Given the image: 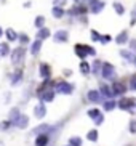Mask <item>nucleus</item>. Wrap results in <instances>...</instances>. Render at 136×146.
I'll use <instances>...</instances> for the list:
<instances>
[{
    "instance_id": "4c0bfd02",
    "label": "nucleus",
    "mask_w": 136,
    "mask_h": 146,
    "mask_svg": "<svg viewBox=\"0 0 136 146\" xmlns=\"http://www.w3.org/2000/svg\"><path fill=\"white\" fill-rule=\"evenodd\" d=\"M91 39H93V40H99V35H98L96 31H91Z\"/></svg>"
},
{
    "instance_id": "c03bdc74",
    "label": "nucleus",
    "mask_w": 136,
    "mask_h": 146,
    "mask_svg": "<svg viewBox=\"0 0 136 146\" xmlns=\"http://www.w3.org/2000/svg\"><path fill=\"white\" fill-rule=\"evenodd\" d=\"M2 34H3V31H2V27H0V37H2Z\"/></svg>"
},
{
    "instance_id": "ea45409f",
    "label": "nucleus",
    "mask_w": 136,
    "mask_h": 146,
    "mask_svg": "<svg viewBox=\"0 0 136 146\" xmlns=\"http://www.w3.org/2000/svg\"><path fill=\"white\" fill-rule=\"evenodd\" d=\"M99 40H101V42H109L111 37H109V35H106V37H99Z\"/></svg>"
},
{
    "instance_id": "6ab92c4d",
    "label": "nucleus",
    "mask_w": 136,
    "mask_h": 146,
    "mask_svg": "<svg viewBox=\"0 0 136 146\" xmlns=\"http://www.w3.org/2000/svg\"><path fill=\"white\" fill-rule=\"evenodd\" d=\"M38 72H40V76H42L43 79H48V77H50V68H48L47 64H42V66H40V71H38Z\"/></svg>"
},
{
    "instance_id": "aec40b11",
    "label": "nucleus",
    "mask_w": 136,
    "mask_h": 146,
    "mask_svg": "<svg viewBox=\"0 0 136 146\" xmlns=\"http://www.w3.org/2000/svg\"><path fill=\"white\" fill-rule=\"evenodd\" d=\"M42 100H43V101H53V100H55V92H51V90L43 92V93H42Z\"/></svg>"
},
{
    "instance_id": "58836bf2",
    "label": "nucleus",
    "mask_w": 136,
    "mask_h": 146,
    "mask_svg": "<svg viewBox=\"0 0 136 146\" xmlns=\"http://www.w3.org/2000/svg\"><path fill=\"white\" fill-rule=\"evenodd\" d=\"M8 127H10V122H5V124H0V129H2V130L8 129Z\"/></svg>"
},
{
    "instance_id": "7c9ffc66",
    "label": "nucleus",
    "mask_w": 136,
    "mask_h": 146,
    "mask_svg": "<svg viewBox=\"0 0 136 146\" xmlns=\"http://www.w3.org/2000/svg\"><path fill=\"white\" fill-rule=\"evenodd\" d=\"M114 10H115L119 15H123V13H125V10H123V7H122V3H117V2L114 3Z\"/></svg>"
},
{
    "instance_id": "f8f14e48",
    "label": "nucleus",
    "mask_w": 136,
    "mask_h": 146,
    "mask_svg": "<svg viewBox=\"0 0 136 146\" xmlns=\"http://www.w3.org/2000/svg\"><path fill=\"white\" fill-rule=\"evenodd\" d=\"M40 48H42V40H35L34 43H32V48H30V53H32V56H37L38 52H40Z\"/></svg>"
},
{
    "instance_id": "4468645a",
    "label": "nucleus",
    "mask_w": 136,
    "mask_h": 146,
    "mask_svg": "<svg viewBox=\"0 0 136 146\" xmlns=\"http://www.w3.org/2000/svg\"><path fill=\"white\" fill-rule=\"evenodd\" d=\"M120 55L123 56V60L130 61V63H133V61H135V58H136V56L133 55V52H130V50H122V52H120Z\"/></svg>"
},
{
    "instance_id": "4be33fe9",
    "label": "nucleus",
    "mask_w": 136,
    "mask_h": 146,
    "mask_svg": "<svg viewBox=\"0 0 136 146\" xmlns=\"http://www.w3.org/2000/svg\"><path fill=\"white\" fill-rule=\"evenodd\" d=\"M19 114H21V112H19V109H18V108L11 109V111H10V124H13V122L19 117Z\"/></svg>"
},
{
    "instance_id": "412c9836",
    "label": "nucleus",
    "mask_w": 136,
    "mask_h": 146,
    "mask_svg": "<svg viewBox=\"0 0 136 146\" xmlns=\"http://www.w3.org/2000/svg\"><path fill=\"white\" fill-rule=\"evenodd\" d=\"M48 143V137L43 133V135H40V137L37 138V141H35V146H47Z\"/></svg>"
},
{
    "instance_id": "09e8293b",
    "label": "nucleus",
    "mask_w": 136,
    "mask_h": 146,
    "mask_svg": "<svg viewBox=\"0 0 136 146\" xmlns=\"http://www.w3.org/2000/svg\"><path fill=\"white\" fill-rule=\"evenodd\" d=\"M69 146H71V145H69Z\"/></svg>"
},
{
    "instance_id": "b1692460",
    "label": "nucleus",
    "mask_w": 136,
    "mask_h": 146,
    "mask_svg": "<svg viewBox=\"0 0 136 146\" xmlns=\"http://www.w3.org/2000/svg\"><path fill=\"white\" fill-rule=\"evenodd\" d=\"M101 66H102V63H99V61H94L93 64L90 66V69H91V72H93V74H98L99 71H101V69H99Z\"/></svg>"
},
{
    "instance_id": "cd10ccee",
    "label": "nucleus",
    "mask_w": 136,
    "mask_h": 146,
    "mask_svg": "<svg viewBox=\"0 0 136 146\" xmlns=\"http://www.w3.org/2000/svg\"><path fill=\"white\" fill-rule=\"evenodd\" d=\"M86 138H88L90 141H96V140H98V132H96V130H91V132H88Z\"/></svg>"
},
{
    "instance_id": "5701e85b",
    "label": "nucleus",
    "mask_w": 136,
    "mask_h": 146,
    "mask_svg": "<svg viewBox=\"0 0 136 146\" xmlns=\"http://www.w3.org/2000/svg\"><path fill=\"white\" fill-rule=\"evenodd\" d=\"M21 77H22V72L16 71V74H13V77H11V85H18L21 82Z\"/></svg>"
},
{
    "instance_id": "72a5a7b5",
    "label": "nucleus",
    "mask_w": 136,
    "mask_h": 146,
    "mask_svg": "<svg viewBox=\"0 0 136 146\" xmlns=\"http://www.w3.org/2000/svg\"><path fill=\"white\" fill-rule=\"evenodd\" d=\"M128 129H130V133H136V120H130Z\"/></svg>"
},
{
    "instance_id": "39448f33",
    "label": "nucleus",
    "mask_w": 136,
    "mask_h": 146,
    "mask_svg": "<svg viewBox=\"0 0 136 146\" xmlns=\"http://www.w3.org/2000/svg\"><path fill=\"white\" fill-rule=\"evenodd\" d=\"M114 66L109 64V63H104V64L101 66V74H102V77L104 79H111L112 76H114Z\"/></svg>"
},
{
    "instance_id": "a19ab883",
    "label": "nucleus",
    "mask_w": 136,
    "mask_h": 146,
    "mask_svg": "<svg viewBox=\"0 0 136 146\" xmlns=\"http://www.w3.org/2000/svg\"><path fill=\"white\" fill-rule=\"evenodd\" d=\"M21 42H29V37L27 35H21Z\"/></svg>"
},
{
    "instance_id": "c9c22d12",
    "label": "nucleus",
    "mask_w": 136,
    "mask_h": 146,
    "mask_svg": "<svg viewBox=\"0 0 136 146\" xmlns=\"http://www.w3.org/2000/svg\"><path fill=\"white\" fill-rule=\"evenodd\" d=\"M130 87H131L133 90H136V76L131 77V80H130Z\"/></svg>"
},
{
    "instance_id": "ddd939ff",
    "label": "nucleus",
    "mask_w": 136,
    "mask_h": 146,
    "mask_svg": "<svg viewBox=\"0 0 136 146\" xmlns=\"http://www.w3.org/2000/svg\"><path fill=\"white\" fill-rule=\"evenodd\" d=\"M131 106H133V101L128 98H122L119 101V108H122V109H130Z\"/></svg>"
},
{
    "instance_id": "bb28decb",
    "label": "nucleus",
    "mask_w": 136,
    "mask_h": 146,
    "mask_svg": "<svg viewBox=\"0 0 136 146\" xmlns=\"http://www.w3.org/2000/svg\"><path fill=\"white\" fill-rule=\"evenodd\" d=\"M8 53H10L8 45H7V43H0V55L5 56V55H8Z\"/></svg>"
},
{
    "instance_id": "9b49d317",
    "label": "nucleus",
    "mask_w": 136,
    "mask_h": 146,
    "mask_svg": "<svg viewBox=\"0 0 136 146\" xmlns=\"http://www.w3.org/2000/svg\"><path fill=\"white\" fill-rule=\"evenodd\" d=\"M48 130H50V125L43 124V125H38V127H35V129L32 130V133H34V135H43V133H47Z\"/></svg>"
},
{
    "instance_id": "393cba45",
    "label": "nucleus",
    "mask_w": 136,
    "mask_h": 146,
    "mask_svg": "<svg viewBox=\"0 0 136 146\" xmlns=\"http://www.w3.org/2000/svg\"><path fill=\"white\" fill-rule=\"evenodd\" d=\"M69 145L71 146H82V138L80 137H72L69 140Z\"/></svg>"
},
{
    "instance_id": "49530a36",
    "label": "nucleus",
    "mask_w": 136,
    "mask_h": 146,
    "mask_svg": "<svg viewBox=\"0 0 136 146\" xmlns=\"http://www.w3.org/2000/svg\"><path fill=\"white\" fill-rule=\"evenodd\" d=\"M75 2H79V0H75Z\"/></svg>"
},
{
    "instance_id": "9d476101",
    "label": "nucleus",
    "mask_w": 136,
    "mask_h": 146,
    "mask_svg": "<svg viewBox=\"0 0 136 146\" xmlns=\"http://www.w3.org/2000/svg\"><path fill=\"white\" fill-rule=\"evenodd\" d=\"M125 85L123 84H120V82H115L114 87H112V92H114V95H123L125 93Z\"/></svg>"
},
{
    "instance_id": "a18cd8bd",
    "label": "nucleus",
    "mask_w": 136,
    "mask_h": 146,
    "mask_svg": "<svg viewBox=\"0 0 136 146\" xmlns=\"http://www.w3.org/2000/svg\"><path fill=\"white\" fill-rule=\"evenodd\" d=\"M0 146H3V145H2V143H0Z\"/></svg>"
},
{
    "instance_id": "c756f323",
    "label": "nucleus",
    "mask_w": 136,
    "mask_h": 146,
    "mask_svg": "<svg viewBox=\"0 0 136 146\" xmlns=\"http://www.w3.org/2000/svg\"><path fill=\"white\" fill-rule=\"evenodd\" d=\"M117 106V104H115V101H106V103H104V109H106V111H112V109H114V108Z\"/></svg>"
},
{
    "instance_id": "6e6552de",
    "label": "nucleus",
    "mask_w": 136,
    "mask_h": 146,
    "mask_svg": "<svg viewBox=\"0 0 136 146\" xmlns=\"http://www.w3.org/2000/svg\"><path fill=\"white\" fill-rule=\"evenodd\" d=\"M53 39L56 40V42H66V40L69 39V34L67 31H58L55 35H53Z\"/></svg>"
},
{
    "instance_id": "473e14b6",
    "label": "nucleus",
    "mask_w": 136,
    "mask_h": 146,
    "mask_svg": "<svg viewBox=\"0 0 136 146\" xmlns=\"http://www.w3.org/2000/svg\"><path fill=\"white\" fill-rule=\"evenodd\" d=\"M80 69H82V72H83V74H88L90 72V64H88V63H82Z\"/></svg>"
},
{
    "instance_id": "f03ea898",
    "label": "nucleus",
    "mask_w": 136,
    "mask_h": 146,
    "mask_svg": "<svg viewBox=\"0 0 136 146\" xmlns=\"http://www.w3.org/2000/svg\"><path fill=\"white\" fill-rule=\"evenodd\" d=\"M24 55H26V50L22 47L16 48L15 52H13V56H11V61H13V64H19L22 60H24Z\"/></svg>"
},
{
    "instance_id": "1a4fd4ad",
    "label": "nucleus",
    "mask_w": 136,
    "mask_h": 146,
    "mask_svg": "<svg viewBox=\"0 0 136 146\" xmlns=\"http://www.w3.org/2000/svg\"><path fill=\"white\" fill-rule=\"evenodd\" d=\"M88 100L91 103H99L101 101V93L98 90H90L88 92Z\"/></svg>"
},
{
    "instance_id": "c85d7f7f",
    "label": "nucleus",
    "mask_w": 136,
    "mask_h": 146,
    "mask_svg": "<svg viewBox=\"0 0 136 146\" xmlns=\"http://www.w3.org/2000/svg\"><path fill=\"white\" fill-rule=\"evenodd\" d=\"M102 120H104V116H102L101 112H98V114L93 117V122H94L96 125H101V124H102Z\"/></svg>"
},
{
    "instance_id": "37998d69",
    "label": "nucleus",
    "mask_w": 136,
    "mask_h": 146,
    "mask_svg": "<svg viewBox=\"0 0 136 146\" xmlns=\"http://www.w3.org/2000/svg\"><path fill=\"white\" fill-rule=\"evenodd\" d=\"M131 47L136 48V40H131Z\"/></svg>"
},
{
    "instance_id": "f704fd0d",
    "label": "nucleus",
    "mask_w": 136,
    "mask_h": 146,
    "mask_svg": "<svg viewBox=\"0 0 136 146\" xmlns=\"http://www.w3.org/2000/svg\"><path fill=\"white\" fill-rule=\"evenodd\" d=\"M66 3H67V0H53V5L55 7H63Z\"/></svg>"
},
{
    "instance_id": "dca6fc26",
    "label": "nucleus",
    "mask_w": 136,
    "mask_h": 146,
    "mask_svg": "<svg viewBox=\"0 0 136 146\" xmlns=\"http://www.w3.org/2000/svg\"><path fill=\"white\" fill-rule=\"evenodd\" d=\"M128 40V34H127V31H123V32H120L117 37H115V42L119 43V45H122V43H127Z\"/></svg>"
},
{
    "instance_id": "e433bc0d",
    "label": "nucleus",
    "mask_w": 136,
    "mask_h": 146,
    "mask_svg": "<svg viewBox=\"0 0 136 146\" xmlns=\"http://www.w3.org/2000/svg\"><path fill=\"white\" fill-rule=\"evenodd\" d=\"M98 112H99L98 109H90V111H88V116L91 117V119H93V117L96 116V114H98Z\"/></svg>"
},
{
    "instance_id": "f3484780",
    "label": "nucleus",
    "mask_w": 136,
    "mask_h": 146,
    "mask_svg": "<svg viewBox=\"0 0 136 146\" xmlns=\"http://www.w3.org/2000/svg\"><path fill=\"white\" fill-rule=\"evenodd\" d=\"M47 37H50V31H48L47 27H40V31L37 32V39L43 40V39H47Z\"/></svg>"
},
{
    "instance_id": "20e7f679",
    "label": "nucleus",
    "mask_w": 136,
    "mask_h": 146,
    "mask_svg": "<svg viewBox=\"0 0 136 146\" xmlns=\"http://www.w3.org/2000/svg\"><path fill=\"white\" fill-rule=\"evenodd\" d=\"M90 2V10H91V13H99V11H101L102 8H104V2H102V0H88Z\"/></svg>"
},
{
    "instance_id": "2f4dec72",
    "label": "nucleus",
    "mask_w": 136,
    "mask_h": 146,
    "mask_svg": "<svg viewBox=\"0 0 136 146\" xmlns=\"http://www.w3.org/2000/svg\"><path fill=\"white\" fill-rule=\"evenodd\" d=\"M43 24H45V18H43V16H37V19H35V26L40 29V27H43Z\"/></svg>"
},
{
    "instance_id": "f257e3e1",
    "label": "nucleus",
    "mask_w": 136,
    "mask_h": 146,
    "mask_svg": "<svg viewBox=\"0 0 136 146\" xmlns=\"http://www.w3.org/2000/svg\"><path fill=\"white\" fill-rule=\"evenodd\" d=\"M75 53L79 58H86L88 55H96V52H94V48L91 47H86V45H75Z\"/></svg>"
},
{
    "instance_id": "de8ad7c7",
    "label": "nucleus",
    "mask_w": 136,
    "mask_h": 146,
    "mask_svg": "<svg viewBox=\"0 0 136 146\" xmlns=\"http://www.w3.org/2000/svg\"><path fill=\"white\" fill-rule=\"evenodd\" d=\"M135 61H136V58H135Z\"/></svg>"
},
{
    "instance_id": "0eeeda50",
    "label": "nucleus",
    "mask_w": 136,
    "mask_h": 146,
    "mask_svg": "<svg viewBox=\"0 0 136 146\" xmlns=\"http://www.w3.org/2000/svg\"><path fill=\"white\" fill-rule=\"evenodd\" d=\"M34 114H35L37 119H43L45 114H47V108H45V104H43V103L37 104V106L34 108Z\"/></svg>"
},
{
    "instance_id": "7ed1b4c3",
    "label": "nucleus",
    "mask_w": 136,
    "mask_h": 146,
    "mask_svg": "<svg viewBox=\"0 0 136 146\" xmlns=\"http://www.w3.org/2000/svg\"><path fill=\"white\" fill-rule=\"evenodd\" d=\"M74 90V87L67 82H59L58 85H56V92H59V93H64V95H71Z\"/></svg>"
},
{
    "instance_id": "79ce46f5",
    "label": "nucleus",
    "mask_w": 136,
    "mask_h": 146,
    "mask_svg": "<svg viewBox=\"0 0 136 146\" xmlns=\"http://www.w3.org/2000/svg\"><path fill=\"white\" fill-rule=\"evenodd\" d=\"M131 18H133V23H136V8L133 10V13H131Z\"/></svg>"
},
{
    "instance_id": "a878e982",
    "label": "nucleus",
    "mask_w": 136,
    "mask_h": 146,
    "mask_svg": "<svg viewBox=\"0 0 136 146\" xmlns=\"http://www.w3.org/2000/svg\"><path fill=\"white\" fill-rule=\"evenodd\" d=\"M7 37H8V40H11V42H13V40L18 39V34L13 29H7Z\"/></svg>"
},
{
    "instance_id": "423d86ee",
    "label": "nucleus",
    "mask_w": 136,
    "mask_h": 146,
    "mask_svg": "<svg viewBox=\"0 0 136 146\" xmlns=\"http://www.w3.org/2000/svg\"><path fill=\"white\" fill-rule=\"evenodd\" d=\"M27 124H29V117L24 116V114H19V117L13 122V125H15V127H18V129H26V127H27Z\"/></svg>"
},
{
    "instance_id": "a211bd4d",
    "label": "nucleus",
    "mask_w": 136,
    "mask_h": 146,
    "mask_svg": "<svg viewBox=\"0 0 136 146\" xmlns=\"http://www.w3.org/2000/svg\"><path fill=\"white\" fill-rule=\"evenodd\" d=\"M101 93L104 95V96H107V98H112V96H115L114 92H112L111 88L106 85V84H102V85H101Z\"/></svg>"
},
{
    "instance_id": "2eb2a0df",
    "label": "nucleus",
    "mask_w": 136,
    "mask_h": 146,
    "mask_svg": "<svg viewBox=\"0 0 136 146\" xmlns=\"http://www.w3.org/2000/svg\"><path fill=\"white\" fill-rule=\"evenodd\" d=\"M51 15H53L55 18H63L64 16L63 7H55V5H53V8H51Z\"/></svg>"
}]
</instances>
